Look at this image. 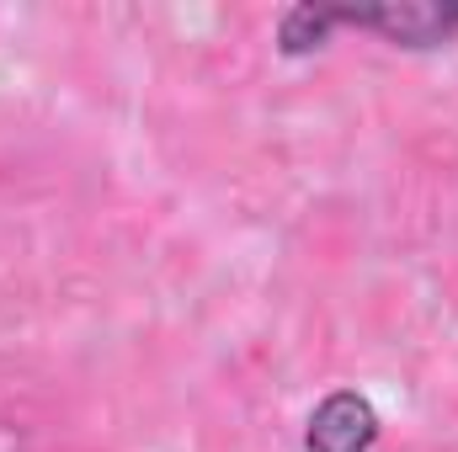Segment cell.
I'll use <instances>...</instances> for the list:
<instances>
[{
    "label": "cell",
    "mask_w": 458,
    "mask_h": 452,
    "mask_svg": "<svg viewBox=\"0 0 458 452\" xmlns=\"http://www.w3.org/2000/svg\"><path fill=\"white\" fill-rule=\"evenodd\" d=\"M331 27H368L394 48H443L458 38V0H421V5H331Z\"/></svg>",
    "instance_id": "1"
},
{
    "label": "cell",
    "mask_w": 458,
    "mask_h": 452,
    "mask_svg": "<svg viewBox=\"0 0 458 452\" xmlns=\"http://www.w3.org/2000/svg\"><path fill=\"white\" fill-rule=\"evenodd\" d=\"M331 38V5H293L277 27V43L283 54H310Z\"/></svg>",
    "instance_id": "3"
},
{
    "label": "cell",
    "mask_w": 458,
    "mask_h": 452,
    "mask_svg": "<svg viewBox=\"0 0 458 452\" xmlns=\"http://www.w3.org/2000/svg\"><path fill=\"white\" fill-rule=\"evenodd\" d=\"M310 452H368L378 442V415L362 394H331L315 415H310Z\"/></svg>",
    "instance_id": "2"
}]
</instances>
